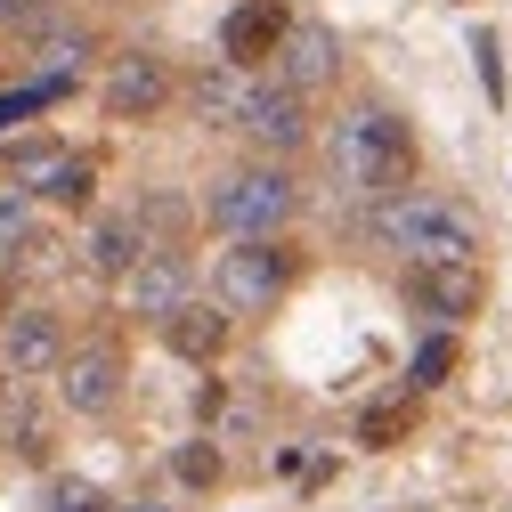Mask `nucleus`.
<instances>
[{
	"label": "nucleus",
	"instance_id": "23",
	"mask_svg": "<svg viewBox=\"0 0 512 512\" xmlns=\"http://www.w3.org/2000/svg\"><path fill=\"white\" fill-rule=\"evenodd\" d=\"M17 317V285H9V269H0V326Z\"/></svg>",
	"mask_w": 512,
	"mask_h": 512
},
{
	"label": "nucleus",
	"instance_id": "14",
	"mask_svg": "<svg viewBox=\"0 0 512 512\" xmlns=\"http://www.w3.org/2000/svg\"><path fill=\"white\" fill-rule=\"evenodd\" d=\"M139 220H98L90 236H82V269L90 277H131V261H139Z\"/></svg>",
	"mask_w": 512,
	"mask_h": 512
},
{
	"label": "nucleus",
	"instance_id": "1",
	"mask_svg": "<svg viewBox=\"0 0 512 512\" xmlns=\"http://www.w3.org/2000/svg\"><path fill=\"white\" fill-rule=\"evenodd\" d=\"M334 171L350 196H399L415 179V131L382 106H358L342 131H334Z\"/></svg>",
	"mask_w": 512,
	"mask_h": 512
},
{
	"label": "nucleus",
	"instance_id": "17",
	"mask_svg": "<svg viewBox=\"0 0 512 512\" xmlns=\"http://www.w3.org/2000/svg\"><path fill=\"white\" fill-rule=\"evenodd\" d=\"M49 512H114V504H106V488H98V480L57 472V480H49Z\"/></svg>",
	"mask_w": 512,
	"mask_h": 512
},
{
	"label": "nucleus",
	"instance_id": "6",
	"mask_svg": "<svg viewBox=\"0 0 512 512\" xmlns=\"http://www.w3.org/2000/svg\"><path fill=\"white\" fill-rule=\"evenodd\" d=\"M0 366H9V374H57V366H66V334H57V317L49 309H17L9 317V326H0Z\"/></svg>",
	"mask_w": 512,
	"mask_h": 512
},
{
	"label": "nucleus",
	"instance_id": "11",
	"mask_svg": "<svg viewBox=\"0 0 512 512\" xmlns=\"http://www.w3.org/2000/svg\"><path fill=\"white\" fill-rule=\"evenodd\" d=\"M285 9H277V0H244V9L220 25V57H228V66H261V57H277V41H285Z\"/></svg>",
	"mask_w": 512,
	"mask_h": 512
},
{
	"label": "nucleus",
	"instance_id": "4",
	"mask_svg": "<svg viewBox=\"0 0 512 512\" xmlns=\"http://www.w3.org/2000/svg\"><path fill=\"white\" fill-rule=\"evenodd\" d=\"M293 244H277V236H244V244H228L220 252V269H212V301L220 309H269L285 285H293Z\"/></svg>",
	"mask_w": 512,
	"mask_h": 512
},
{
	"label": "nucleus",
	"instance_id": "13",
	"mask_svg": "<svg viewBox=\"0 0 512 512\" xmlns=\"http://www.w3.org/2000/svg\"><path fill=\"white\" fill-rule=\"evenodd\" d=\"M122 293H131L139 317H171L187 301V269H179V252H139L131 277H122Z\"/></svg>",
	"mask_w": 512,
	"mask_h": 512
},
{
	"label": "nucleus",
	"instance_id": "9",
	"mask_svg": "<svg viewBox=\"0 0 512 512\" xmlns=\"http://www.w3.org/2000/svg\"><path fill=\"white\" fill-rule=\"evenodd\" d=\"M236 122L261 147H277V155H293L301 139H309V114H301V98L285 90V82H261V90H244V106H236Z\"/></svg>",
	"mask_w": 512,
	"mask_h": 512
},
{
	"label": "nucleus",
	"instance_id": "25",
	"mask_svg": "<svg viewBox=\"0 0 512 512\" xmlns=\"http://www.w3.org/2000/svg\"><path fill=\"white\" fill-rule=\"evenodd\" d=\"M131 512H171V504H131Z\"/></svg>",
	"mask_w": 512,
	"mask_h": 512
},
{
	"label": "nucleus",
	"instance_id": "24",
	"mask_svg": "<svg viewBox=\"0 0 512 512\" xmlns=\"http://www.w3.org/2000/svg\"><path fill=\"white\" fill-rule=\"evenodd\" d=\"M0 407H9V366H0Z\"/></svg>",
	"mask_w": 512,
	"mask_h": 512
},
{
	"label": "nucleus",
	"instance_id": "20",
	"mask_svg": "<svg viewBox=\"0 0 512 512\" xmlns=\"http://www.w3.org/2000/svg\"><path fill=\"white\" fill-rule=\"evenodd\" d=\"M179 480H187V488H212V480H220V447H212V439L179 447Z\"/></svg>",
	"mask_w": 512,
	"mask_h": 512
},
{
	"label": "nucleus",
	"instance_id": "2",
	"mask_svg": "<svg viewBox=\"0 0 512 512\" xmlns=\"http://www.w3.org/2000/svg\"><path fill=\"white\" fill-rule=\"evenodd\" d=\"M374 236L391 244V252H407L415 269H423V261H472V252H480V220H472L464 204H439V196L382 204V212H374Z\"/></svg>",
	"mask_w": 512,
	"mask_h": 512
},
{
	"label": "nucleus",
	"instance_id": "22",
	"mask_svg": "<svg viewBox=\"0 0 512 512\" xmlns=\"http://www.w3.org/2000/svg\"><path fill=\"white\" fill-rule=\"evenodd\" d=\"M9 439H17L25 464H49V431H41V415H9Z\"/></svg>",
	"mask_w": 512,
	"mask_h": 512
},
{
	"label": "nucleus",
	"instance_id": "15",
	"mask_svg": "<svg viewBox=\"0 0 512 512\" xmlns=\"http://www.w3.org/2000/svg\"><path fill=\"white\" fill-rule=\"evenodd\" d=\"M33 187H41L49 204H66V212H90V196H98V163H90V155H57Z\"/></svg>",
	"mask_w": 512,
	"mask_h": 512
},
{
	"label": "nucleus",
	"instance_id": "8",
	"mask_svg": "<svg viewBox=\"0 0 512 512\" xmlns=\"http://www.w3.org/2000/svg\"><path fill=\"white\" fill-rule=\"evenodd\" d=\"M407 301L423 317H472L480 309V269L472 261H423V269H407Z\"/></svg>",
	"mask_w": 512,
	"mask_h": 512
},
{
	"label": "nucleus",
	"instance_id": "21",
	"mask_svg": "<svg viewBox=\"0 0 512 512\" xmlns=\"http://www.w3.org/2000/svg\"><path fill=\"white\" fill-rule=\"evenodd\" d=\"M33 244V212H25V196H0V252H25Z\"/></svg>",
	"mask_w": 512,
	"mask_h": 512
},
{
	"label": "nucleus",
	"instance_id": "7",
	"mask_svg": "<svg viewBox=\"0 0 512 512\" xmlns=\"http://www.w3.org/2000/svg\"><path fill=\"white\" fill-rule=\"evenodd\" d=\"M66 407L74 415H106L114 399H122V350L114 342H90V350H66Z\"/></svg>",
	"mask_w": 512,
	"mask_h": 512
},
{
	"label": "nucleus",
	"instance_id": "12",
	"mask_svg": "<svg viewBox=\"0 0 512 512\" xmlns=\"http://www.w3.org/2000/svg\"><path fill=\"white\" fill-rule=\"evenodd\" d=\"M163 342H171L179 358L212 366V358L228 350V309H220V301H179V309L163 317Z\"/></svg>",
	"mask_w": 512,
	"mask_h": 512
},
{
	"label": "nucleus",
	"instance_id": "10",
	"mask_svg": "<svg viewBox=\"0 0 512 512\" xmlns=\"http://www.w3.org/2000/svg\"><path fill=\"white\" fill-rule=\"evenodd\" d=\"M277 57H285V90H293V98H309V90H326V82H334V66H342V41H334L326 25H285Z\"/></svg>",
	"mask_w": 512,
	"mask_h": 512
},
{
	"label": "nucleus",
	"instance_id": "5",
	"mask_svg": "<svg viewBox=\"0 0 512 512\" xmlns=\"http://www.w3.org/2000/svg\"><path fill=\"white\" fill-rule=\"evenodd\" d=\"M171 98V74H163V57L131 49V57H114V74H106V114L114 122H155Z\"/></svg>",
	"mask_w": 512,
	"mask_h": 512
},
{
	"label": "nucleus",
	"instance_id": "26",
	"mask_svg": "<svg viewBox=\"0 0 512 512\" xmlns=\"http://www.w3.org/2000/svg\"><path fill=\"white\" fill-rule=\"evenodd\" d=\"M504 512H512V504H504Z\"/></svg>",
	"mask_w": 512,
	"mask_h": 512
},
{
	"label": "nucleus",
	"instance_id": "16",
	"mask_svg": "<svg viewBox=\"0 0 512 512\" xmlns=\"http://www.w3.org/2000/svg\"><path fill=\"white\" fill-rule=\"evenodd\" d=\"M187 106H196L204 122H236V106H244V82H236V66H212V74H196V82H187Z\"/></svg>",
	"mask_w": 512,
	"mask_h": 512
},
{
	"label": "nucleus",
	"instance_id": "3",
	"mask_svg": "<svg viewBox=\"0 0 512 512\" xmlns=\"http://www.w3.org/2000/svg\"><path fill=\"white\" fill-rule=\"evenodd\" d=\"M293 204H301V187H293L285 171H269V163H261V171L220 179L204 212H212V228H228V236L244 244V236H277V228L293 220Z\"/></svg>",
	"mask_w": 512,
	"mask_h": 512
},
{
	"label": "nucleus",
	"instance_id": "18",
	"mask_svg": "<svg viewBox=\"0 0 512 512\" xmlns=\"http://www.w3.org/2000/svg\"><path fill=\"white\" fill-rule=\"evenodd\" d=\"M407 423H415V407H407V399H391V407H366L358 439H366V447H399V439H407Z\"/></svg>",
	"mask_w": 512,
	"mask_h": 512
},
{
	"label": "nucleus",
	"instance_id": "19",
	"mask_svg": "<svg viewBox=\"0 0 512 512\" xmlns=\"http://www.w3.org/2000/svg\"><path fill=\"white\" fill-rule=\"evenodd\" d=\"M447 374H456V342H447V334H431V342L415 350L407 382H415V391H431V382H447Z\"/></svg>",
	"mask_w": 512,
	"mask_h": 512
}]
</instances>
